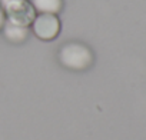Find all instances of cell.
<instances>
[{
  "label": "cell",
  "instance_id": "1",
  "mask_svg": "<svg viewBox=\"0 0 146 140\" xmlns=\"http://www.w3.org/2000/svg\"><path fill=\"white\" fill-rule=\"evenodd\" d=\"M60 63L72 70H85L93 61L90 49L82 43H67L59 52Z\"/></svg>",
  "mask_w": 146,
  "mask_h": 140
},
{
  "label": "cell",
  "instance_id": "2",
  "mask_svg": "<svg viewBox=\"0 0 146 140\" xmlns=\"http://www.w3.org/2000/svg\"><path fill=\"white\" fill-rule=\"evenodd\" d=\"M5 15L9 22L19 26H30L36 17V10L27 0H13L5 7Z\"/></svg>",
  "mask_w": 146,
  "mask_h": 140
},
{
  "label": "cell",
  "instance_id": "3",
  "mask_svg": "<svg viewBox=\"0 0 146 140\" xmlns=\"http://www.w3.org/2000/svg\"><path fill=\"white\" fill-rule=\"evenodd\" d=\"M33 32L42 40H53L60 32V20L56 15L40 13L33 20Z\"/></svg>",
  "mask_w": 146,
  "mask_h": 140
},
{
  "label": "cell",
  "instance_id": "4",
  "mask_svg": "<svg viewBox=\"0 0 146 140\" xmlns=\"http://www.w3.org/2000/svg\"><path fill=\"white\" fill-rule=\"evenodd\" d=\"M3 33H5V36H6V39L9 42L20 43V42H23L27 37L29 30L25 26H19V24H15V23H12V22L7 20L3 24Z\"/></svg>",
  "mask_w": 146,
  "mask_h": 140
},
{
  "label": "cell",
  "instance_id": "5",
  "mask_svg": "<svg viewBox=\"0 0 146 140\" xmlns=\"http://www.w3.org/2000/svg\"><path fill=\"white\" fill-rule=\"evenodd\" d=\"M30 3L39 13L57 15L62 9V0H32Z\"/></svg>",
  "mask_w": 146,
  "mask_h": 140
},
{
  "label": "cell",
  "instance_id": "6",
  "mask_svg": "<svg viewBox=\"0 0 146 140\" xmlns=\"http://www.w3.org/2000/svg\"><path fill=\"white\" fill-rule=\"evenodd\" d=\"M5 22H6V15H5V10L0 7V29H3Z\"/></svg>",
  "mask_w": 146,
  "mask_h": 140
},
{
  "label": "cell",
  "instance_id": "7",
  "mask_svg": "<svg viewBox=\"0 0 146 140\" xmlns=\"http://www.w3.org/2000/svg\"><path fill=\"white\" fill-rule=\"evenodd\" d=\"M10 2H13V0H0V5H2V7H5L7 3H10Z\"/></svg>",
  "mask_w": 146,
  "mask_h": 140
}]
</instances>
